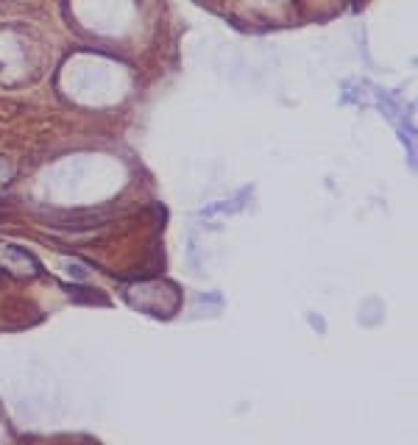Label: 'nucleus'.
<instances>
[{
    "label": "nucleus",
    "mask_w": 418,
    "mask_h": 445,
    "mask_svg": "<svg viewBox=\"0 0 418 445\" xmlns=\"http://www.w3.org/2000/svg\"><path fill=\"white\" fill-rule=\"evenodd\" d=\"M12 173H15L12 162H9V159H3V156H0V181H9V178H12Z\"/></svg>",
    "instance_id": "nucleus-3"
},
{
    "label": "nucleus",
    "mask_w": 418,
    "mask_h": 445,
    "mask_svg": "<svg viewBox=\"0 0 418 445\" xmlns=\"http://www.w3.org/2000/svg\"><path fill=\"white\" fill-rule=\"evenodd\" d=\"M67 273H70V276H78V279L87 276V270H81V265H67Z\"/></svg>",
    "instance_id": "nucleus-5"
},
{
    "label": "nucleus",
    "mask_w": 418,
    "mask_h": 445,
    "mask_svg": "<svg viewBox=\"0 0 418 445\" xmlns=\"http://www.w3.org/2000/svg\"><path fill=\"white\" fill-rule=\"evenodd\" d=\"M251 192H254V186H243L235 198H229V200H218V203H206V206H201L198 209V217H215V214H237V211H243L246 209V198H251Z\"/></svg>",
    "instance_id": "nucleus-2"
},
{
    "label": "nucleus",
    "mask_w": 418,
    "mask_h": 445,
    "mask_svg": "<svg viewBox=\"0 0 418 445\" xmlns=\"http://www.w3.org/2000/svg\"><path fill=\"white\" fill-rule=\"evenodd\" d=\"M307 320H310V326H312L318 334H326V320H324V317H315V315L310 312V315H307Z\"/></svg>",
    "instance_id": "nucleus-4"
},
{
    "label": "nucleus",
    "mask_w": 418,
    "mask_h": 445,
    "mask_svg": "<svg viewBox=\"0 0 418 445\" xmlns=\"http://www.w3.org/2000/svg\"><path fill=\"white\" fill-rule=\"evenodd\" d=\"M0 254H3V259H6V268L15 270L17 276H37L40 273L37 259L28 251L17 248V245H3V248H0Z\"/></svg>",
    "instance_id": "nucleus-1"
}]
</instances>
